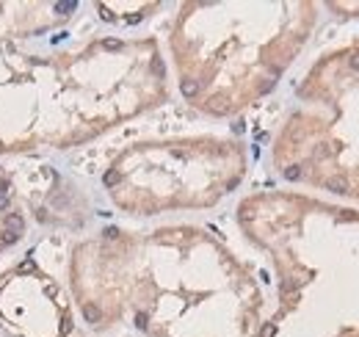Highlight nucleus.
I'll use <instances>...</instances> for the list:
<instances>
[{"mask_svg":"<svg viewBox=\"0 0 359 337\" xmlns=\"http://www.w3.org/2000/svg\"><path fill=\"white\" fill-rule=\"evenodd\" d=\"M83 11L0 0V155L83 147L169 100L155 36L99 34Z\"/></svg>","mask_w":359,"mask_h":337,"instance_id":"obj_1","label":"nucleus"},{"mask_svg":"<svg viewBox=\"0 0 359 337\" xmlns=\"http://www.w3.org/2000/svg\"><path fill=\"white\" fill-rule=\"evenodd\" d=\"M69 296L94 332L144 337H262L268 302L254 268L194 224L108 227L75 243Z\"/></svg>","mask_w":359,"mask_h":337,"instance_id":"obj_2","label":"nucleus"},{"mask_svg":"<svg viewBox=\"0 0 359 337\" xmlns=\"http://www.w3.org/2000/svg\"><path fill=\"white\" fill-rule=\"evenodd\" d=\"M238 227L276 274L262 337H359V210L301 191L240 199Z\"/></svg>","mask_w":359,"mask_h":337,"instance_id":"obj_3","label":"nucleus"},{"mask_svg":"<svg viewBox=\"0 0 359 337\" xmlns=\"http://www.w3.org/2000/svg\"><path fill=\"white\" fill-rule=\"evenodd\" d=\"M318 3H183L169 28L177 89L194 111L227 119L276 89L318 25Z\"/></svg>","mask_w":359,"mask_h":337,"instance_id":"obj_4","label":"nucleus"},{"mask_svg":"<svg viewBox=\"0 0 359 337\" xmlns=\"http://www.w3.org/2000/svg\"><path fill=\"white\" fill-rule=\"evenodd\" d=\"M271 163L293 185L359 202V39L326 50L304 72Z\"/></svg>","mask_w":359,"mask_h":337,"instance_id":"obj_5","label":"nucleus"},{"mask_svg":"<svg viewBox=\"0 0 359 337\" xmlns=\"http://www.w3.org/2000/svg\"><path fill=\"white\" fill-rule=\"evenodd\" d=\"M246 149L224 135H177L135 141L102 174V188L127 216L207 210L246 177Z\"/></svg>","mask_w":359,"mask_h":337,"instance_id":"obj_6","label":"nucleus"},{"mask_svg":"<svg viewBox=\"0 0 359 337\" xmlns=\"http://www.w3.org/2000/svg\"><path fill=\"white\" fill-rule=\"evenodd\" d=\"M83 224V204L47 163L0 158V257L36 230H72Z\"/></svg>","mask_w":359,"mask_h":337,"instance_id":"obj_7","label":"nucleus"},{"mask_svg":"<svg viewBox=\"0 0 359 337\" xmlns=\"http://www.w3.org/2000/svg\"><path fill=\"white\" fill-rule=\"evenodd\" d=\"M75 302L33 252L0 274V326L11 337H75Z\"/></svg>","mask_w":359,"mask_h":337,"instance_id":"obj_8","label":"nucleus"},{"mask_svg":"<svg viewBox=\"0 0 359 337\" xmlns=\"http://www.w3.org/2000/svg\"><path fill=\"white\" fill-rule=\"evenodd\" d=\"M161 8V3H94L97 17L108 25H135Z\"/></svg>","mask_w":359,"mask_h":337,"instance_id":"obj_9","label":"nucleus"},{"mask_svg":"<svg viewBox=\"0 0 359 337\" xmlns=\"http://www.w3.org/2000/svg\"><path fill=\"white\" fill-rule=\"evenodd\" d=\"M331 11H359V3H329Z\"/></svg>","mask_w":359,"mask_h":337,"instance_id":"obj_10","label":"nucleus"}]
</instances>
